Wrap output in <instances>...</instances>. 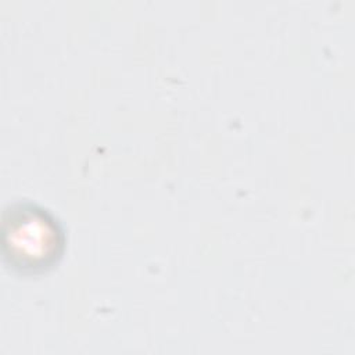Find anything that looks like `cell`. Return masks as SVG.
<instances>
[{"instance_id": "1", "label": "cell", "mask_w": 355, "mask_h": 355, "mask_svg": "<svg viewBox=\"0 0 355 355\" xmlns=\"http://www.w3.org/2000/svg\"><path fill=\"white\" fill-rule=\"evenodd\" d=\"M65 243L64 227L50 209L29 200H18L4 207L1 257L14 273H47L62 258Z\"/></svg>"}]
</instances>
